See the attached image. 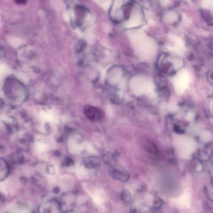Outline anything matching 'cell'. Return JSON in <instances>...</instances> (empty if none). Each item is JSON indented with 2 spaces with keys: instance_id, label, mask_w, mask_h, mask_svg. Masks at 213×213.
<instances>
[{
  "instance_id": "obj_1",
  "label": "cell",
  "mask_w": 213,
  "mask_h": 213,
  "mask_svg": "<svg viewBox=\"0 0 213 213\" xmlns=\"http://www.w3.org/2000/svg\"><path fill=\"white\" fill-rule=\"evenodd\" d=\"M111 174L112 177L114 179L123 182L128 181L130 177L129 173L118 169H113Z\"/></svg>"
},
{
  "instance_id": "obj_2",
  "label": "cell",
  "mask_w": 213,
  "mask_h": 213,
  "mask_svg": "<svg viewBox=\"0 0 213 213\" xmlns=\"http://www.w3.org/2000/svg\"><path fill=\"white\" fill-rule=\"evenodd\" d=\"M141 23L140 14L135 12L132 15L130 19L125 23V27L127 28H133L139 26Z\"/></svg>"
},
{
  "instance_id": "obj_3",
  "label": "cell",
  "mask_w": 213,
  "mask_h": 213,
  "mask_svg": "<svg viewBox=\"0 0 213 213\" xmlns=\"http://www.w3.org/2000/svg\"><path fill=\"white\" fill-rule=\"evenodd\" d=\"M84 163L85 166L88 169H95L100 165V160L98 157L90 156L85 159Z\"/></svg>"
},
{
  "instance_id": "obj_4",
  "label": "cell",
  "mask_w": 213,
  "mask_h": 213,
  "mask_svg": "<svg viewBox=\"0 0 213 213\" xmlns=\"http://www.w3.org/2000/svg\"><path fill=\"white\" fill-rule=\"evenodd\" d=\"M189 81V76L187 73L185 71L181 73L177 79V85L179 89L184 90L188 85Z\"/></svg>"
},
{
  "instance_id": "obj_5",
  "label": "cell",
  "mask_w": 213,
  "mask_h": 213,
  "mask_svg": "<svg viewBox=\"0 0 213 213\" xmlns=\"http://www.w3.org/2000/svg\"><path fill=\"white\" fill-rule=\"evenodd\" d=\"M85 112L88 118L92 120H99L101 118V114L99 110L93 107H87Z\"/></svg>"
},
{
  "instance_id": "obj_6",
  "label": "cell",
  "mask_w": 213,
  "mask_h": 213,
  "mask_svg": "<svg viewBox=\"0 0 213 213\" xmlns=\"http://www.w3.org/2000/svg\"><path fill=\"white\" fill-rule=\"evenodd\" d=\"M103 159L104 164L109 167H114L117 164L116 156L111 152H108L104 154Z\"/></svg>"
},
{
  "instance_id": "obj_7",
  "label": "cell",
  "mask_w": 213,
  "mask_h": 213,
  "mask_svg": "<svg viewBox=\"0 0 213 213\" xmlns=\"http://www.w3.org/2000/svg\"><path fill=\"white\" fill-rule=\"evenodd\" d=\"M138 79V82L137 80H136V81L137 83H138V85H132V86L133 87V88H134V89L136 91L138 92V93H140V92L143 93V92H146V91L148 90V87L150 86L148 81L146 80H145L140 78V79H139L140 82H139V79Z\"/></svg>"
},
{
  "instance_id": "obj_8",
  "label": "cell",
  "mask_w": 213,
  "mask_h": 213,
  "mask_svg": "<svg viewBox=\"0 0 213 213\" xmlns=\"http://www.w3.org/2000/svg\"><path fill=\"white\" fill-rule=\"evenodd\" d=\"M9 174V168L8 164L3 158L1 159V169H0V177L1 180L5 179Z\"/></svg>"
},
{
  "instance_id": "obj_9",
  "label": "cell",
  "mask_w": 213,
  "mask_h": 213,
  "mask_svg": "<svg viewBox=\"0 0 213 213\" xmlns=\"http://www.w3.org/2000/svg\"><path fill=\"white\" fill-rule=\"evenodd\" d=\"M146 150L148 152L154 154H157L158 149L155 144L152 142H147L145 145Z\"/></svg>"
},
{
  "instance_id": "obj_10",
  "label": "cell",
  "mask_w": 213,
  "mask_h": 213,
  "mask_svg": "<svg viewBox=\"0 0 213 213\" xmlns=\"http://www.w3.org/2000/svg\"><path fill=\"white\" fill-rule=\"evenodd\" d=\"M111 72V73H113L114 75L109 73V77L111 79L110 81L113 82L119 81L120 77L121 76V72L118 69H115V70H113Z\"/></svg>"
},
{
  "instance_id": "obj_11",
  "label": "cell",
  "mask_w": 213,
  "mask_h": 213,
  "mask_svg": "<svg viewBox=\"0 0 213 213\" xmlns=\"http://www.w3.org/2000/svg\"><path fill=\"white\" fill-rule=\"evenodd\" d=\"M120 196L122 200L125 202H129L131 199L130 193L127 190H124L122 191Z\"/></svg>"
},
{
  "instance_id": "obj_12",
  "label": "cell",
  "mask_w": 213,
  "mask_h": 213,
  "mask_svg": "<svg viewBox=\"0 0 213 213\" xmlns=\"http://www.w3.org/2000/svg\"><path fill=\"white\" fill-rule=\"evenodd\" d=\"M177 15L175 13L173 12H169L167 13L164 16V20L168 22H173L175 21L177 18Z\"/></svg>"
},
{
  "instance_id": "obj_13",
  "label": "cell",
  "mask_w": 213,
  "mask_h": 213,
  "mask_svg": "<svg viewBox=\"0 0 213 213\" xmlns=\"http://www.w3.org/2000/svg\"><path fill=\"white\" fill-rule=\"evenodd\" d=\"M162 205V201L159 197L156 198L154 200L153 206L155 209H159Z\"/></svg>"
},
{
  "instance_id": "obj_14",
  "label": "cell",
  "mask_w": 213,
  "mask_h": 213,
  "mask_svg": "<svg viewBox=\"0 0 213 213\" xmlns=\"http://www.w3.org/2000/svg\"><path fill=\"white\" fill-rule=\"evenodd\" d=\"M169 2V0H161V3L162 5L166 6L168 4Z\"/></svg>"
},
{
  "instance_id": "obj_15",
  "label": "cell",
  "mask_w": 213,
  "mask_h": 213,
  "mask_svg": "<svg viewBox=\"0 0 213 213\" xmlns=\"http://www.w3.org/2000/svg\"><path fill=\"white\" fill-rule=\"evenodd\" d=\"M16 2L18 4H24L27 2V0H15Z\"/></svg>"
}]
</instances>
